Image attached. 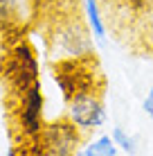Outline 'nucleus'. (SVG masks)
Instances as JSON below:
<instances>
[{
  "label": "nucleus",
  "mask_w": 153,
  "mask_h": 156,
  "mask_svg": "<svg viewBox=\"0 0 153 156\" xmlns=\"http://www.w3.org/2000/svg\"><path fill=\"white\" fill-rule=\"evenodd\" d=\"M83 5H86V18H88V27H90L92 36L97 41H104L106 39V25H104L97 0H83Z\"/></svg>",
  "instance_id": "nucleus-6"
},
{
  "label": "nucleus",
  "mask_w": 153,
  "mask_h": 156,
  "mask_svg": "<svg viewBox=\"0 0 153 156\" xmlns=\"http://www.w3.org/2000/svg\"><path fill=\"white\" fill-rule=\"evenodd\" d=\"M75 156H97V154H95L92 149H90V147L86 145V147H79V152H77Z\"/></svg>",
  "instance_id": "nucleus-12"
},
{
  "label": "nucleus",
  "mask_w": 153,
  "mask_h": 156,
  "mask_svg": "<svg viewBox=\"0 0 153 156\" xmlns=\"http://www.w3.org/2000/svg\"><path fill=\"white\" fill-rule=\"evenodd\" d=\"M0 77H2L7 90L16 100L25 95L32 86L41 84V70H38V59L27 41H18L12 48H5L0 57Z\"/></svg>",
  "instance_id": "nucleus-1"
},
{
  "label": "nucleus",
  "mask_w": 153,
  "mask_h": 156,
  "mask_svg": "<svg viewBox=\"0 0 153 156\" xmlns=\"http://www.w3.org/2000/svg\"><path fill=\"white\" fill-rule=\"evenodd\" d=\"M122 2H124L128 9H142V7H146V5H149V0H122Z\"/></svg>",
  "instance_id": "nucleus-11"
},
{
  "label": "nucleus",
  "mask_w": 153,
  "mask_h": 156,
  "mask_svg": "<svg viewBox=\"0 0 153 156\" xmlns=\"http://www.w3.org/2000/svg\"><path fill=\"white\" fill-rule=\"evenodd\" d=\"M54 77L56 86H59L61 95L65 98V102L79 98V95H99V70L95 68V59H59L54 63Z\"/></svg>",
  "instance_id": "nucleus-2"
},
{
  "label": "nucleus",
  "mask_w": 153,
  "mask_h": 156,
  "mask_svg": "<svg viewBox=\"0 0 153 156\" xmlns=\"http://www.w3.org/2000/svg\"><path fill=\"white\" fill-rule=\"evenodd\" d=\"M90 34H92L90 27L81 25L77 18H70L65 23H61L54 30V34H52L54 55H59V59H88V57H92Z\"/></svg>",
  "instance_id": "nucleus-3"
},
{
  "label": "nucleus",
  "mask_w": 153,
  "mask_h": 156,
  "mask_svg": "<svg viewBox=\"0 0 153 156\" xmlns=\"http://www.w3.org/2000/svg\"><path fill=\"white\" fill-rule=\"evenodd\" d=\"M68 120L81 131H95L106 122V109L97 93L79 95L68 102Z\"/></svg>",
  "instance_id": "nucleus-5"
},
{
  "label": "nucleus",
  "mask_w": 153,
  "mask_h": 156,
  "mask_svg": "<svg viewBox=\"0 0 153 156\" xmlns=\"http://www.w3.org/2000/svg\"><path fill=\"white\" fill-rule=\"evenodd\" d=\"M144 111H146V115L153 118V86H151V90L146 93V98H144Z\"/></svg>",
  "instance_id": "nucleus-10"
},
{
  "label": "nucleus",
  "mask_w": 153,
  "mask_h": 156,
  "mask_svg": "<svg viewBox=\"0 0 153 156\" xmlns=\"http://www.w3.org/2000/svg\"><path fill=\"white\" fill-rule=\"evenodd\" d=\"M43 127H45V122H43V90H41V84H36L25 95L18 98L16 131H18L20 138H34Z\"/></svg>",
  "instance_id": "nucleus-4"
},
{
  "label": "nucleus",
  "mask_w": 153,
  "mask_h": 156,
  "mask_svg": "<svg viewBox=\"0 0 153 156\" xmlns=\"http://www.w3.org/2000/svg\"><path fill=\"white\" fill-rule=\"evenodd\" d=\"M18 7H20V0H0V32L20 27L18 20H16Z\"/></svg>",
  "instance_id": "nucleus-7"
},
{
  "label": "nucleus",
  "mask_w": 153,
  "mask_h": 156,
  "mask_svg": "<svg viewBox=\"0 0 153 156\" xmlns=\"http://www.w3.org/2000/svg\"><path fill=\"white\" fill-rule=\"evenodd\" d=\"M88 147L97 156H117V145H115L113 136H99L88 143Z\"/></svg>",
  "instance_id": "nucleus-8"
},
{
  "label": "nucleus",
  "mask_w": 153,
  "mask_h": 156,
  "mask_svg": "<svg viewBox=\"0 0 153 156\" xmlns=\"http://www.w3.org/2000/svg\"><path fill=\"white\" fill-rule=\"evenodd\" d=\"M110 136H113V140H115V145H117V149L126 152L128 156H133L135 152H138V145H135V138H133V136H128V133H126L122 127H115Z\"/></svg>",
  "instance_id": "nucleus-9"
}]
</instances>
